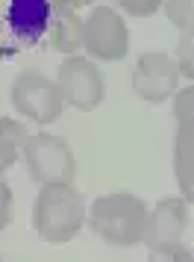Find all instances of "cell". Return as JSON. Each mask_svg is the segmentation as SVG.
Here are the masks:
<instances>
[{
	"label": "cell",
	"instance_id": "16",
	"mask_svg": "<svg viewBox=\"0 0 194 262\" xmlns=\"http://www.w3.org/2000/svg\"><path fill=\"white\" fill-rule=\"evenodd\" d=\"M115 3H121L124 9L133 15H150V12H156V6L162 0H115Z\"/></svg>",
	"mask_w": 194,
	"mask_h": 262
},
{
	"label": "cell",
	"instance_id": "13",
	"mask_svg": "<svg viewBox=\"0 0 194 262\" xmlns=\"http://www.w3.org/2000/svg\"><path fill=\"white\" fill-rule=\"evenodd\" d=\"M168 18L182 30H194V0H168Z\"/></svg>",
	"mask_w": 194,
	"mask_h": 262
},
{
	"label": "cell",
	"instance_id": "10",
	"mask_svg": "<svg viewBox=\"0 0 194 262\" xmlns=\"http://www.w3.org/2000/svg\"><path fill=\"white\" fill-rule=\"evenodd\" d=\"M9 27L27 45L38 41L50 27V3L47 0H9Z\"/></svg>",
	"mask_w": 194,
	"mask_h": 262
},
{
	"label": "cell",
	"instance_id": "4",
	"mask_svg": "<svg viewBox=\"0 0 194 262\" xmlns=\"http://www.w3.org/2000/svg\"><path fill=\"white\" fill-rule=\"evenodd\" d=\"M24 156L27 165L33 171V177L41 183V186H50V183H71L74 171V154L68 150V144L62 139H53V136H33L24 142Z\"/></svg>",
	"mask_w": 194,
	"mask_h": 262
},
{
	"label": "cell",
	"instance_id": "2",
	"mask_svg": "<svg viewBox=\"0 0 194 262\" xmlns=\"http://www.w3.org/2000/svg\"><path fill=\"white\" fill-rule=\"evenodd\" d=\"M147 209L133 194H106L91 206V230L103 242L130 248L144 238Z\"/></svg>",
	"mask_w": 194,
	"mask_h": 262
},
{
	"label": "cell",
	"instance_id": "6",
	"mask_svg": "<svg viewBox=\"0 0 194 262\" xmlns=\"http://www.w3.org/2000/svg\"><path fill=\"white\" fill-rule=\"evenodd\" d=\"M59 92L77 109H94L103 100V77L91 62L74 56L59 68Z\"/></svg>",
	"mask_w": 194,
	"mask_h": 262
},
{
	"label": "cell",
	"instance_id": "15",
	"mask_svg": "<svg viewBox=\"0 0 194 262\" xmlns=\"http://www.w3.org/2000/svg\"><path fill=\"white\" fill-rule=\"evenodd\" d=\"M9 218H12V191L6 186V180L0 177V230L9 224Z\"/></svg>",
	"mask_w": 194,
	"mask_h": 262
},
{
	"label": "cell",
	"instance_id": "9",
	"mask_svg": "<svg viewBox=\"0 0 194 262\" xmlns=\"http://www.w3.org/2000/svg\"><path fill=\"white\" fill-rule=\"evenodd\" d=\"M138 97L144 100H165L177 85V65L162 53H147L138 59L133 74Z\"/></svg>",
	"mask_w": 194,
	"mask_h": 262
},
{
	"label": "cell",
	"instance_id": "1",
	"mask_svg": "<svg viewBox=\"0 0 194 262\" xmlns=\"http://www.w3.org/2000/svg\"><path fill=\"white\" fill-rule=\"evenodd\" d=\"M85 218L83 198L68 183H50L38 191L33 221L44 242H68L80 233Z\"/></svg>",
	"mask_w": 194,
	"mask_h": 262
},
{
	"label": "cell",
	"instance_id": "3",
	"mask_svg": "<svg viewBox=\"0 0 194 262\" xmlns=\"http://www.w3.org/2000/svg\"><path fill=\"white\" fill-rule=\"evenodd\" d=\"M185 230H188V206L185 201H174L165 198L159 206L147 215L144 224V238L147 248L156 256H168V259H185L191 256L185 250Z\"/></svg>",
	"mask_w": 194,
	"mask_h": 262
},
{
	"label": "cell",
	"instance_id": "12",
	"mask_svg": "<svg viewBox=\"0 0 194 262\" xmlns=\"http://www.w3.org/2000/svg\"><path fill=\"white\" fill-rule=\"evenodd\" d=\"M18 142H24V133L12 121H0V174L18 159Z\"/></svg>",
	"mask_w": 194,
	"mask_h": 262
},
{
	"label": "cell",
	"instance_id": "7",
	"mask_svg": "<svg viewBox=\"0 0 194 262\" xmlns=\"http://www.w3.org/2000/svg\"><path fill=\"white\" fill-rule=\"evenodd\" d=\"M83 41L100 59H121L127 53V27L112 9L100 6L91 12L88 24H85Z\"/></svg>",
	"mask_w": 194,
	"mask_h": 262
},
{
	"label": "cell",
	"instance_id": "14",
	"mask_svg": "<svg viewBox=\"0 0 194 262\" xmlns=\"http://www.w3.org/2000/svg\"><path fill=\"white\" fill-rule=\"evenodd\" d=\"M177 59H180L182 74H188L194 80V30H188L185 36L180 38V48H177Z\"/></svg>",
	"mask_w": 194,
	"mask_h": 262
},
{
	"label": "cell",
	"instance_id": "8",
	"mask_svg": "<svg viewBox=\"0 0 194 262\" xmlns=\"http://www.w3.org/2000/svg\"><path fill=\"white\" fill-rule=\"evenodd\" d=\"M177 118H180V139H177V183L182 194L194 203V89L177 97Z\"/></svg>",
	"mask_w": 194,
	"mask_h": 262
},
{
	"label": "cell",
	"instance_id": "11",
	"mask_svg": "<svg viewBox=\"0 0 194 262\" xmlns=\"http://www.w3.org/2000/svg\"><path fill=\"white\" fill-rule=\"evenodd\" d=\"M53 45L59 50H77L80 41H83V27H80V18L71 12V9H59L56 18H53Z\"/></svg>",
	"mask_w": 194,
	"mask_h": 262
},
{
	"label": "cell",
	"instance_id": "17",
	"mask_svg": "<svg viewBox=\"0 0 194 262\" xmlns=\"http://www.w3.org/2000/svg\"><path fill=\"white\" fill-rule=\"evenodd\" d=\"M68 3H74V6H80V3H88V0H68Z\"/></svg>",
	"mask_w": 194,
	"mask_h": 262
},
{
	"label": "cell",
	"instance_id": "5",
	"mask_svg": "<svg viewBox=\"0 0 194 262\" xmlns=\"http://www.w3.org/2000/svg\"><path fill=\"white\" fill-rule=\"evenodd\" d=\"M12 103L27 118L38 121V124H47L62 112V92L56 85L44 80L41 74H21L18 83L12 89Z\"/></svg>",
	"mask_w": 194,
	"mask_h": 262
}]
</instances>
